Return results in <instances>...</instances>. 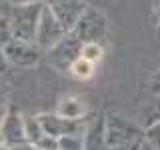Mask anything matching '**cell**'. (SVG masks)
I'll list each match as a JSON object with an SVG mask.
<instances>
[{
	"label": "cell",
	"mask_w": 160,
	"mask_h": 150,
	"mask_svg": "<svg viewBox=\"0 0 160 150\" xmlns=\"http://www.w3.org/2000/svg\"><path fill=\"white\" fill-rule=\"evenodd\" d=\"M42 8H44V2L26 4V6H12V12L8 16L12 36L16 40H24V42H34Z\"/></svg>",
	"instance_id": "6da1fadb"
},
{
	"label": "cell",
	"mask_w": 160,
	"mask_h": 150,
	"mask_svg": "<svg viewBox=\"0 0 160 150\" xmlns=\"http://www.w3.org/2000/svg\"><path fill=\"white\" fill-rule=\"evenodd\" d=\"M72 34L76 36L82 44L86 42H100L106 38L108 34V22H106V16H104L100 10L88 6L84 10V14L80 16L78 24L74 26Z\"/></svg>",
	"instance_id": "7a4b0ae2"
},
{
	"label": "cell",
	"mask_w": 160,
	"mask_h": 150,
	"mask_svg": "<svg viewBox=\"0 0 160 150\" xmlns=\"http://www.w3.org/2000/svg\"><path fill=\"white\" fill-rule=\"evenodd\" d=\"M80 56H82V42L72 32H68L60 42H56L52 48L46 50L48 64L54 70H58V72H68L72 62Z\"/></svg>",
	"instance_id": "3957f363"
},
{
	"label": "cell",
	"mask_w": 160,
	"mask_h": 150,
	"mask_svg": "<svg viewBox=\"0 0 160 150\" xmlns=\"http://www.w3.org/2000/svg\"><path fill=\"white\" fill-rule=\"evenodd\" d=\"M106 138L108 146H124L142 140L144 134L136 124L124 118L122 114H106Z\"/></svg>",
	"instance_id": "277c9868"
},
{
	"label": "cell",
	"mask_w": 160,
	"mask_h": 150,
	"mask_svg": "<svg viewBox=\"0 0 160 150\" xmlns=\"http://www.w3.org/2000/svg\"><path fill=\"white\" fill-rule=\"evenodd\" d=\"M66 34H68L66 28L60 24V20L54 16V12L46 6V2H44V8H42V14H40V22H38V30H36V40H34V44H36L40 50H48V48H52L56 42H60Z\"/></svg>",
	"instance_id": "5b68a950"
},
{
	"label": "cell",
	"mask_w": 160,
	"mask_h": 150,
	"mask_svg": "<svg viewBox=\"0 0 160 150\" xmlns=\"http://www.w3.org/2000/svg\"><path fill=\"white\" fill-rule=\"evenodd\" d=\"M4 54H6L8 62L12 66H20V68H32L42 58V50L34 42H24V40H16V38H12L4 46Z\"/></svg>",
	"instance_id": "8992f818"
},
{
	"label": "cell",
	"mask_w": 160,
	"mask_h": 150,
	"mask_svg": "<svg viewBox=\"0 0 160 150\" xmlns=\"http://www.w3.org/2000/svg\"><path fill=\"white\" fill-rule=\"evenodd\" d=\"M38 120L42 124V130L44 134L48 136H54V138H62L66 134H84V128H86V122L84 120H68V118H62L60 114H38Z\"/></svg>",
	"instance_id": "52a82bcc"
},
{
	"label": "cell",
	"mask_w": 160,
	"mask_h": 150,
	"mask_svg": "<svg viewBox=\"0 0 160 150\" xmlns=\"http://www.w3.org/2000/svg\"><path fill=\"white\" fill-rule=\"evenodd\" d=\"M46 6L54 12V16L66 28V32H72L88 4L84 0H46Z\"/></svg>",
	"instance_id": "ba28073f"
},
{
	"label": "cell",
	"mask_w": 160,
	"mask_h": 150,
	"mask_svg": "<svg viewBox=\"0 0 160 150\" xmlns=\"http://www.w3.org/2000/svg\"><path fill=\"white\" fill-rule=\"evenodd\" d=\"M0 134H2L6 146L28 142L26 140V118H24L18 110L10 108L6 118H4V122H2V126H0Z\"/></svg>",
	"instance_id": "9c48e42d"
},
{
	"label": "cell",
	"mask_w": 160,
	"mask_h": 150,
	"mask_svg": "<svg viewBox=\"0 0 160 150\" xmlns=\"http://www.w3.org/2000/svg\"><path fill=\"white\" fill-rule=\"evenodd\" d=\"M84 150H108V138H106V114L94 116L86 122L84 128Z\"/></svg>",
	"instance_id": "30bf717a"
},
{
	"label": "cell",
	"mask_w": 160,
	"mask_h": 150,
	"mask_svg": "<svg viewBox=\"0 0 160 150\" xmlns=\"http://www.w3.org/2000/svg\"><path fill=\"white\" fill-rule=\"evenodd\" d=\"M56 114H60L62 118H68V120H84V116H86V104L78 96H64V98H60V102L56 106Z\"/></svg>",
	"instance_id": "8fae6325"
},
{
	"label": "cell",
	"mask_w": 160,
	"mask_h": 150,
	"mask_svg": "<svg viewBox=\"0 0 160 150\" xmlns=\"http://www.w3.org/2000/svg\"><path fill=\"white\" fill-rule=\"evenodd\" d=\"M94 68H96V64H92L90 60H86L84 56H80V58L74 60L72 66L68 68V74L74 80H88V78H92Z\"/></svg>",
	"instance_id": "7c38bea8"
},
{
	"label": "cell",
	"mask_w": 160,
	"mask_h": 150,
	"mask_svg": "<svg viewBox=\"0 0 160 150\" xmlns=\"http://www.w3.org/2000/svg\"><path fill=\"white\" fill-rule=\"evenodd\" d=\"M42 136H44V130H42L38 116H28L26 118V140L30 144H36Z\"/></svg>",
	"instance_id": "4fadbf2b"
},
{
	"label": "cell",
	"mask_w": 160,
	"mask_h": 150,
	"mask_svg": "<svg viewBox=\"0 0 160 150\" xmlns=\"http://www.w3.org/2000/svg\"><path fill=\"white\" fill-rule=\"evenodd\" d=\"M82 56L92 64H98L104 58V46L100 42H86L82 44Z\"/></svg>",
	"instance_id": "5bb4252c"
},
{
	"label": "cell",
	"mask_w": 160,
	"mask_h": 150,
	"mask_svg": "<svg viewBox=\"0 0 160 150\" xmlns=\"http://www.w3.org/2000/svg\"><path fill=\"white\" fill-rule=\"evenodd\" d=\"M60 150H84V138L82 134H66L58 138Z\"/></svg>",
	"instance_id": "9a60e30c"
},
{
	"label": "cell",
	"mask_w": 160,
	"mask_h": 150,
	"mask_svg": "<svg viewBox=\"0 0 160 150\" xmlns=\"http://www.w3.org/2000/svg\"><path fill=\"white\" fill-rule=\"evenodd\" d=\"M144 140L152 146L154 150H160V120L158 122H152L144 132Z\"/></svg>",
	"instance_id": "2e32d148"
},
{
	"label": "cell",
	"mask_w": 160,
	"mask_h": 150,
	"mask_svg": "<svg viewBox=\"0 0 160 150\" xmlns=\"http://www.w3.org/2000/svg\"><path fill=\"white\" fill-rule=\"evenodd\" d=\"M12 28H10V18L0 16V48H4L12 40Z\"/></svg>",
	"instance_id": "e0dca14e"
},
{
	"label": "cell",
	"mask_w": 160,
	"mask_h": 150,
	"mask_svg": "<svg viewBox=\"0 0 160 150\" xmlns=\"http://www.w3.org/2000/svg\"><path fill=\"white\" fill-rule=\"evenodd\" d=\"M34 146H36V148H42V150H60V146H58V138L48 136V134H44V136L40 138L36 144H34Z\"/></svg>",
	"instance_id": "ac0fdd59"
},
{
	"label": "cell",
	"mask_w": 160,
	"mask_h": 150,
	"mask_svg": "<svg viewBox=\"0 0 160 150\" xmlns=\"http://www.w3.org/2000/svg\"><path fill=\"white\" fill-rule=\"evenodd\" d=\"M150 90H152L156 96H160V70L156 74H152V78H150Z\"/></svg>",
	"instance_id": "d6986e66"
},
{
	"label": "cell",
	"mask_w": 160,
	"mask_h": 150,
	"mask_svg": "<svg viewBox=\"0 0 160 150\" xmlns=\"http://www.w3.org/2000/svg\"><path fill=\"white\" fill-rule=\"evenodd\" d=\"M8 66H10V62H8L6 54H4V48H0V76H2V74H6Z\"/></svg>",
	"instance_id": "ffe728a7"
},
{
	"label": "cell",
	"mask_w": 160,
	"mask_h": 150,
	"mask_svg": "<svg viewBox=\"0 0 160 150\" xmlns=\"http://www.w3.org/2000/svg\"><path fill=\"white\" fill-rule=\"evenodd\" d=\"M140 144H142V140H136V142L124 144V146H110L108 150H140Z\"/></svg>",
	"instance_id": "44dd1931"
},
{
	"label": "cell",
	"mask_w": 160,
	"mask_h": 150,
	"mask_svg": "<svg viewBox=\"0 0 160 150\" xmlns=\"http://www.w3.org/2000/svg\"><path fill=\"white\" fill-rule=\"evenodd\" d=\"M12 6H26V4H36V2H46V0H8Z\"/></svg>",
	"instance_id": "7402d4cb"
},
{
	"label": "cell",
	"mask_w": 160,
	"mask_h": 150,
	"mask_svg": "<svg viewBox=\"0 0 160 150\" xmlns=\"http://www.w3.org/2000/svg\"><path fill=\"white\" fill-rule=\"evenodd\" d=\"M8 150H34V144L20 142V144H14V146H8Z\"/></svg>",
	"instance_id": "603a6c76"
},
{
	"label": "cell",
	"mask_w": 160,
	"mask_h": 150,
	"mask_svg": "<svg viewBox=\"0 0 160 150\" xmlns=\"http://www.w3.org/2000/svg\"><path fill=\"white\" fill-rule=\"evenodd\" d=\"M0 104H8V92L4 88V84H0Z\"/></svg>",
	"instance_id": "cb8c5ba5"
},
{
	"label": "cell",
	"mask_w": 160,
	"mask_h": 150,
	"mask_svg": "<svg viewBox=\"0 0 160 150\" xmlns=\"http://www.w3.org/2000/svg\"><path fill=\"white\" fill-rule=\"evenodd\" d=\"M8 104H0V126H2V122H4V118H6V114H8Z\"/></svg>",
	"instance_id": "d4e9b609"
},
{
	"label": "cell",
	"mask_w": 160,
	"mask_h": 150,
	"mask_svg": "<svg viewBox=\"0 0 160 150\" xmlns=\"http://www.w3.org/2000/svg\"><path fill=\"white\" fill-rule=\"evenodd\" d=\"M154 12H156V18H158V22H160V0L154 2Z\"/></svg>",
	"instance_id": "484cf974"
},
{
	"label": "cell",
	"mask_w": 160,
	"mask_h": 150,
	"mask_svg": "<svg viewBox=\"0 0 160 150\" xmlns=\"http://www.w3.org/2000/svg\"><path fill=\"white\" fill-rule=\"evenodd\" d=\"M0 146H6V144H4V138H2V134H0Z\"/></svg>",
	"instance_id": "4316f807"
},
{
	"label": "cell",
	"mask_w": 160,
	"mask_h": 150,
	"mask_svg": "<svg viewBox=\"0 0 160 150\" xmlns=\"http://www.w3.org/2000/svg\"><path fill=\"white\" fill-rule=\"evenodd\" d=\"M0 150H8V146H0Z\"/></svg>",
	"instance_id": "83f0119b"
},
{
	"label": "cell",
	"mask_w": 160,
	"mask_h": 150,
	"mask_svg": "<svg viewBox=\"0 0 160 150\" xmlns=\"http://www.w3.org/2000/svg\"><path fill=\"white\" fill-rule=\"evenodd\" d=\"M34 150H42V148H36V146H34Z\"/></svg>",
	"instance_id": "f1b7e54d"
}]
</instances>
